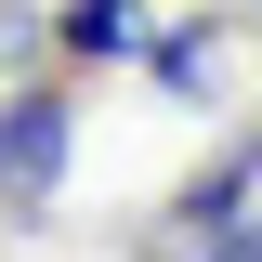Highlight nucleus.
<instances>
[{
    "label": "nucleus",
    "mask_w": 262,
    "mask_h": 262,
    "mask_svg": "<svg viewBox=\"0 0 262 262\" xmlns=\"http://www.w3.org/2000/svg\"><path fill=\"white\" fill-rule=\"evenodd\" d=\"M39 39H53V13H27V0H0V66H27Z\"/></svg>",
    "instance_id": "4"
},
{
    "label": "nucleus",
    "mask_w": 262,
    "mask_h": 262,
    "mask_svg": "<svg viewBox=\"0 0 262 262\" xmlns=\"http://www.w3.org/2000/svg\"><path fill=\"white\" fill-rule=\"evenodd\" d=\"M210 262H262V223H223V249H210Z\"/></svg>",
    "instance_id": "6"
},
{
    "label": "nucleus",
    "mask_w": 262,
    "mask_h": 262,
    "mask_svg": "<svg viewBox=\"0 0 262 262\" xmlns=\"http://www.w3.org/2000/svg\"><path fill=\"white\" fill-rule=\"evenodd\" d=\"M53 39H66V53H131V0H66Z\"/></svg>",
    "instance_id": "3"
},
{
    "label": "nucleus",
    "mask_w": 262,
    "mask_h": 262,
    "mask_svg": "<svg viewBox=\"0 0 262 262\" xmlns=\"http://www.w3.org/2000/svg\"><path fill=\"white\" fill-rule=\"evenodd\" d=\"M66 144H79L66 92H0V196H13V210H39V196L66 184Z\"/></svg>",
    "instance_id": "1"
},
{
    "label": "nucleus",
    "mask_w": 262,
    "mask_h": 262,
    "mask_svg": "<svg viewBox=\"0 0 262 262\" xmlns=\"http://www.w3.org/2000/svg\"><path fill=\"white\" fill-rule=\"evenodd\" d=\"M210 66H223L210 39H170V53H158V79H170V92H210Z\"/></svg>",
    "instance_id": "5"
},
{
    "label": "nucleus",
    "mask_w": 262,
    "mask_h": 262,
    "mask_svg": "<svg viewBox=\"0 0 262 262\" xmlns=\"http://www.w3.org/2000/svg\"><path fill=\"white\" fill-rule=\"evenodd\" d=\"M249 184H262V118L236 131V144H223L210 170H196L184 196H170V223H184V236H223V223H236V196H249Z\"/></svg>",
    "instance_id": "2"
}]
</instances>
